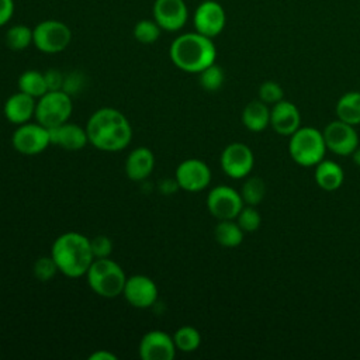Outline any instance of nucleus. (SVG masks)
<instances>
[{
  "instance_id": "nucleus-1",
  "label": "nucleus",
  "mask_w": 360,
  "mask_h": 360,
  "mask_svg": "<svg viewBox=\"0 0 360 360\" xmlns=\"http://www.w3.org/2000/svg\"><path fill=\"white\" fill-rule=\"evenodd\" d=\"M89 143L103 152H118L132 141V127L128 118L117 108L103 107L87 120Z\"/></svg>"
},
{
  "instance_id": "nucleus-2",
  "label": "nucleus",
  "mask_w": 360,
  "mask_h": 360,
  "mask_svg": "<svg viewBox=\"0 0 360 360\" xmlns=\"http://www.w3.org/2000/svg\"><path fill=\"white\" fill-rule=\"evenodd\" d=\"M51 256L55 260L59 273L69 278L86 276L94 260L90 238L75 231L65 232L53 240Z\"/></svg>"
},
{
  "instance_id": "nucleus-3",
  "label": "nucleus",
  "mask_w": 360,
  "mask_h": 360,
  "mask_svg": "<svg viewBox=\"0 0 360 360\" xmlns=\"http://www.w3.org/2000/svg\"><path fill=\"white\" fill-rule=\"evenodd\" d=\"M170 60L176 68L187 73H200L212 65L217 58V49L212 38L200 32H186L174 38L169 48Z\"/></svg>"
},
{
  "instance_id": "nucleus-4",
  "label": "nucleus",
  "mask_w": 360,
  "mask_h": 360,
  "mask_svg": "<svg viewBox=\"0 0 360 360\" xmlns=\"http://www.w3.org/2000/svg\"><path fill=\"white\" fill-rule=\"evenodd\" d=\"M86 280L96 295L115 298L122 295L127 276L117 262L110 257H101L93 260L86 273Z\"/></svg>"
},
{
  "instance_id": "nucleus-5",
  "label": "nucleus",
  "mask_w": 360,
  "mask_h": 360,
  "mask_svg": "<svg viewBox=\"0 0 360 360\" xmlns=\"http://www.w3.org/2000/svg\"><path fill=\"white\" fill-rule=\"evenodd\" d=\"M326 143L322 132L312 127L298 128L290 138L288 152L301 166H315L325 158Z\"/></svg>"
},
{
  "instance_id": "nucleus-6",
  "label": "nucleus",
  "mask_w": 360,
  "mask_h": 360,
  "mask_svg": "<svg viewBox=\"0 0 360 360\" xmlns=\"http://www.w3.org/2000/svg\"><path fill=\"white\" fill-rule=\"evenodd\" d=\"M73 112V101L65 90H48L37 100L35 120L46 128L68 122Z\"/></svg>"
},
{
  "instance_id": "nucleus-7",
  "label": "nucleus",
  "mask_w": 360,
  "mask_h": 360,
  "mask_svg": "<svg viewBox=\"0 0 360 360\" xmlns=\"http://www.w3.org/2000/svg\"><path fill=\"white\" fill-rule=\"evenodd\" d=\"M72 41L70 28L59 20H44L32 28V44L44 53H59Z\"/></svg>"
},
{
  "instance_id": "nucleus-8",
  "label": "nucleus",
  "mask_w": 360,
  "mask_h": 360,
  "mask_svg": "<svg viewBox=\"0 0 360 360\" xmlns=\"http://www.w3.org/2000/svg\"><path fill=\"white\" fill-rule=\"evenodd\" d=\"M14 150L21 155L34 156L44 152L51 145L49 129L39 122H25L17 125L11 135Z\"/></svg>"
},
{
  "instance_id": "nucleus-9",
  "label": "nucleus",
  "mask_w": 360,
  "mask_h": 360,
  "mask_svg": "<svg viewBox=\"0 0 360 360\" xmlns=\"http://www.w3.org/2000/svg\"><path fill=\"white\" fill-rule=\"evenodd\" d=\"M243 204L240 193L224 184L211 188L207 195V208L218 221L236 219Z\"/></svg>"
},
{
  "instance_id": "nucleus-10",
  "label": "nucleus",
  "mask_w": 360,
  "mask_h": 360,
  "mask_svg": "<svg viewBox=\"0 0 360 360\" xmlns=\"http://www.w3.org/2000/svg\"><path fill=\"white\" fill-rule=\"evenodd\" d=\"M174 181L179 188L197 193L202 191L211 183V169L200 159L190 158L179 163L174 173Z\"/></svg>"
},
{
  "instance_id": "nucleus-11",
  "label": "nucleus",
  "mask_w": 360,
  "mask_h": 360,
  "mask_svg": "<svg viewBox=\"0 0 360 360\" xmlns=\"http://www.w3.org/2000/svg\"><path fill=\"white\" fill-rule=\"evenodd\" d=\"M158 295V285L150 277L145 274H132L127 277L122 297L131 307L138 309L150 308L156 302Z\"/></svg>"
},
{
  "instance_id": "nucleus-12",
  "label": "nucleus",
  "mask_w": 360,
  "mask_h": 360,
  "mask_svg": "<svg viewBox=\"0 0 360 360\" xmlns=\"http://www.w3.org/2000/svg\"><path fill=\"white\" fill-rule=\"evenodd\" d=\"M326 148L336 155L349 156L359 148V136L354 125L343 122L340 120L332 121L322 132Z\"/></svg>"
},
{
  "instance_id": "nucleus-13",
  "label": "nucleus",
  "mask_w": 360,
  "mask_h": 360,
  "mask_svg": "<svg viewBox=\"0 0 360 360\" xmlns=\"http://www.w3.org/2000/svg\"><path fill=\"white\" fill-rule=\"evenodd\" d=\"M224 173L232 179L246 177L255 163L253 152L242 142H233L225 146L219 158Z\"/></svg>"
},
{
  "instance_id": "nucleus-14",
  "label": "nucleus",
  "mask_w": 360,
  "mask_h": 360,
  "mask_svg": "<svg viewBox=\"0 0 360 360\" xmlns=\"http://www.w3.org/2000/svg\"><path fill=\"white\" fill-rule=\"evenodd\" d=\"M176 350L173 336L159 329L146 332L138 346V353L142 360H173Z\"/></svg>"
},
{
  "instance_id": "nucleus-15",
  "label": "nucleus",
  "mask_w": 360,
  "mask_h": 360,
  "mask_svg": "<svg viewBox=\"0 0 360 360\" xmlns=\"http://www.w3.org/2000/svg\"><path fill=\"white\" fill-rule=\"evenodd\" d=\"M226 15L222 6L214 0H205L194 11L193 24L197 32L214 38L219 35L225 27Z\"/></svg>"
},
{
  "instance_id": "nucleus-16",
  "label": "nucleus",
  "mask_w": 360,
  "mask_h": 360,
  "mask_svg": "<svg viewBox=\"0 0 360 360\" xmlns=\"http://www.w3.org/2000/svg\"><path fill=\"white\" fill-rule=\"evenodd\" d=\"M152 13L159 27L169 32L181 30L188 18L184 0H155Z\"/></svg>"
},
{
  "instance_id": "nucleus-17",
  "label": "nucleus",
  "mask_w": 360,
  "mask_h": 360,
  "mask_svg": "<svg viewBox=\"0 0 360 360\" xmlns=\"http://www.w3.org/2000/svg\"><path fill=\"white\" fill-rule=\"evenodd\" d=\"M51 145L60 146L66 150H80L89 143V136L86 127L76 122H63L62 125L48 128Z\"/></svg>"
},
{
  "instance_id": "nucleus-18",
  "label": "nucleus",
  "mask_w": 360,
  "mask_h": 360,
  "mask_svg": "<svg viewBox=\"0 0 360 360\" xmlns=\"http://www.w3.org/2000/svg\"><path fill=\"white\" fill-rule=\"evenodd\" d=\"M35 105L37 98L18 90L4 101L3 114L8 122L21 125L28 122L35 115Z\"/></svg>"
},
{
  "instance_id": "nucleus-19",
  "label": "nucleus",
  "mask_w": 360,
  "mask_h": 360,
  "mask_svg": "<svg viewBox=\"0 0 360 360\" xmlns=\"http://www.w3.org/2000/svg\"><path fill=\"white\" fill-rule=\"evenodd\" d=\"M301 124V115L298 108L285 100H280L273 104L270 110V125L280 135H292Z\"/></svg>"
},
{
  "instance_id": "nucleus-20",
  "label": "nucleus",
  "mask_w": 360,
  "mask_h": 360,
  "mask_svg": "<svg viewBox=\"0 0 360 360\" xmlns=\"http://www.w3.org/2000/svg\"><path fill=\"white\" fill-rule=\"evenodd\" d=\"M155 169V155L148 146H138L132 149L124 163L125 174L132 181H142L148 179Z\"/></svg>"
},
{
  "instance_id": "nucleus-21",
  "label": "nucleus",
  "mask_w": 360,
  "mask_h": 360,
  "mask_svg": "<svg viewBox=\"0 0 360 360\" xmlns=\"http://www.w3.org/2000/svg\"><path fill=\"white\" fill-rule=\"evenodd\" d=\"M342 167L333 160H321L315 169V181L325 191H335L343 183Z\"/></svg>"
},
{
  "instance_id": "nucleus-22",
  "label": "nucleus",
  "mask_w": 360,
  "mask_h": 360,
  "mask_svg": "<svg viewBox=\"0 0 360 360\" xmlns=\"http://www.w3.org/2000/svg\"><path fill=\"white\" fill-rule=\"evenodd\" d=\"M243 125L253 132H260L266 129L270 124V110L262 100L250 101L242 111Z\"/></svg>"
},
{
  "instance_id": "nucleus-23",
  "label": "nucleus",
  "mask_w": 360,
  "mask_h": 360,
  "mask_svg": "<svg viewBox=\"0 0 360 360\" xmlns=\"http://www.w3.org/2000/svg\"><path fill=\"white\" fill-rule=\"evenodd\" d=\"M338 120L350 125L360 124V91L343 94L336 104Z\"/></svg>"
},
{
  "instance_id": "nucleus-24",
  "label": "nucleus",
  "mask_w": 360,
  "mask_h": 360,
  "mask_svg": "<svg viewBox=\"0 0 360 360\" xmlns=\"http://www.w3.org/2000/svg\"><path fill=\"white\" fill-rule=\"evenodd\" d=\"M214 238L224 248H236L243 240V229L233 219H222L214 229Z\"/></svg>"
},
{
  "instance_id": "nucleus-25",
  "label": "nucleus",
  "mask_w": 360,
  "mask_h": 360,
  "mask_svg": "<svg viewBox=\"0 0 360 360\" xmlns=\"http://www.w3.org/2000/svg\"><path fill=\"white\" fill-rule=\"evenodd\" d=\"M18 90L22 93H27L30 96H32L34 98H39L41 96H44L48 91V86L45 82V76L42 72L39 70H25L20 75L18 80Z\"/></svg>"
},
{
  "instance_id": "nucleus-26",
  "label": "nucleus",
  "mask_w": 360,
  "mask_h": 360,
  "mask_svg": "<svg viewBox=\"0 0 360 360\" xmlns=\"http://www.w3.org/2000/svg\"><path fill=\"white\" fill-rule=\"evenodd\" d=\"M173 340H174V345H176L177 350H180L183 353H191V352H195L200 347L201 335L194 326L184 325V326H180L174 332Z\"/></svg>"
},
{
  "instance_id": "nucleus-27",
  "label": "nucleus",
  "mask_w": 360,
  "mask_h": 360,
  "mask_svg": "<svg viewBox=\"0 0 360 360\" xmlns=\"http://www.w3.org/2000/svg\"><path fill=\"white\" fill-rule=\"evenodd\" d=\"M4 41L11 51H24L32 44V30L28 25L15 24L7 30Z\"/></svg>"
},
{
  "instance_id": "nucleus-28",
  "label": "nucleus",
  "mask_w": 360,
  "mask_h": 360,
  "mask_svg": "<svg viewBox=\"0 0 360 360\" xmlns=\"http://www.w3.org/2000/svg\"><path fill=\"white\" fill-rule=\"evenodd\" d=\"M266 194V184L260 177H249L240 190V195L245 204L248 205H259Z\"/></svg>"
},
{
  "instance_id": "nucleus-29",
  "label": "nucleus",
  "mask_w": 360,
  "mask_h": 360,
  "mask_svg": "<svg viewBox=\"0 0 360 360\" xmlns=\"http://www.w3.org/2000/svg\"><path fill=\"white\" fill-rule=\"evenodd\" d=\"M162 28L155 20H141L134 27V37L138 42L149 45L159 39Z\"/></svg>"
},
{
  "instance_id": "nucleus-30",
  "label": "nucleus",
  "mask_w": 360,
  "mask_h": 360,
  "mask_svg": "<svg viewBox=\"0 0 360 360\" xmlns=\"http://www.w3.org/2000/svg\"><path fill=\"white\" fill-rule=\"evenodd\" d=\"M200 84L204 90L207 91H217L222 87L224 80H225V75L221 66L215 65V62L210 66H207L205 69H202L200 73Z\"/></svg>"
},
{
  "instance_id": "nucleus-31",
  "label": "nucleus",
  "mask_w": 360,
  "mask_h": 360,
  "mask_svg": "<svg viewBox=\"0 0 360 360\" xmlns=\"http://www.w3.org/2000/svg\"><path fill=\"white\" fill-rule=\"evenodd\" d=\"M58 266L55 263V260L52 259V256H41L35 260L34 263V267H32V273H34V277L38 280V281H49L51 278L55 277V274L58 273Z\"/></svg>"
},
{
  "instance_id": "nucleus-32",
  "label": "nucleus",
  "mask_w": 360,
  "mask_h": 360,
  "mask_svg": "<svg viewBox=\"0 0 360 360\" xmlns=\"http://www.w3.org/2000/svg\"><path fill=\"white\" fill-rule=\"evenodd\" d=\"M236 222L243 229V232H255L259 229L262 218H260V214L256 210V207L246 205L238 214Z\"/></svg>"
},
{
  "instance_id": "nucleus-33",
  "label": "nucleus",
  "mask_w": 360,
  "mask_h": 360,
  "mask_svg": "<svg viewBox=\"0 0 360 360\" xmlns=\"http://www.w3.org/2000/svg\"><path fill=\"white\" fill-rule=\"evenodd\" d=\"M283 89L278 83L267 80L260 84L259 87V98L266 104H276L283 100Z\"/></svg>"
},
{
  "instance_id": "nucleus-34",
  "label": "nucleus",
  "mask_w": 360,
  "mask_h": 360,
  "mask_svg": "<svg viewBox=\"0 0 360 360\" xmlns=\"http://www.w3.org/2000/svg\"><path fill=\"white\" fill-rule=\"evenodd\" d=\"M90 246L94 259H101V257H110L112 252V242L108 236L105 235H97L90 239Z\"/></svg>"
},
{
  "instance_id": "nucleus-35",
  "label": "nucleus",
  "mask_w": 360,
  "mask_h": 360,
  "mask_svg": "<svg viewBox=\"0 0 360 360\" xmlns=\"http://www.w3.org/2000/svg\"><path fill=\"white\" fill-rule=\"evenodd\" d=\"M45 76V82L48 86V90H62L63 89V82H65V76L56 70V69H49L44 73Z\"/></svg>"
},
{
  "instance_id": "nucleus-36",
  "label": "nucleus",
  "mask_w": 360,
  "mask_h": 360,
  "mask_svg": "<svg viewBox=\"0 0 360 360\" xmlns=\"http://www.w3.org/2000/svg\"><path fill=\"white\" fill-rule=\"evenodd\" d=\"M82 79L83 77L77 72L70 73L69 76H65V82H63V89L62 90H65L70 96H72V93H77L80 90V87H82V83H83Z\"/></svg>"
},
{
  "instance_id": "nucleus-37",
  "label": "nucleus",
  "mask_w": 360,
  "mask_h": 360,
  "mask_svg": "<svg viewBox=\"0 0 360 360\" xmlns=\"http://www.w3.org/2000/svg\"><path fill=\"white\" fill-rule=\"evenodd\" d=\"M14 14V0H0V27L6 25Z\"/></svg>"
},
{
  "instance_id": "nucleus-38",
  "label": "nucleus",
  "mask_w": 360,
  "mask_h": 360,
  "mask_svg": "<svg viewBox=\"0 0 360 360\" xmlns=\"http://www.w3.org/2000/svg\"><path fill=\"white\" fill-rule=\"evenodd\" d=\"M117 359L118 357L114 353L104 349H98L89 356V360H117Z\"/></svg>"
},
{
  "instance_id": "nucleus-39",
  "label": "nucleus",
  "mask_w": 360,
  "mask_h": 360,
  "mask_svg": "<svg viewBox=\"0 0 360 360\" xmlns=\"http://www.w3.org/2000/svg\"><path fill=\"white\" fill-rule=\"evenodd\" d=\"M353 160L357 166H360V146L353 152Z\"/></svg>"
}]
</instances>
